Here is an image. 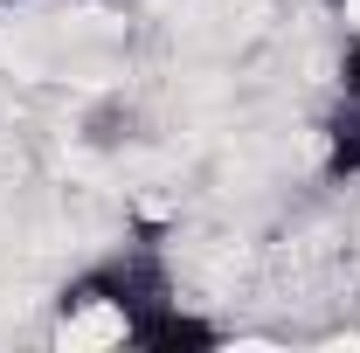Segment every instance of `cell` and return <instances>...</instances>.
<instances>
[{"label": "cell", "instance_id": "cell-1", "mask_svg": "<svg viewBox=\"0 0 360 353\" xmlns=\"http://www.w3.org/2000/svg\"><path fill=\"white\" fill-rule=\"evenodd\" d=\"M174 264H167V250L160 243H118L111 257H97L84 264L63 291H56V319L63 326H84L90 312H104L111 319V340H118V326L139 319L146 305H160V298H174Z\"/></svg>", "mask_w": 360, "mask_h": 353}, {"label": "cell", "instance_id": "cell-2", "mask_svg": "<svg viewBox=\"0 0 360 353\" xmlns=\"http://www.w3.org/2000/svg\"><path fill=\"white\" fill-rule=\"evenodd\" d=\"M118 347H139V353H215V347H229V326L208 319V312H194V305H180V291H174V298L146 305L139 319H125V326H118Z\"/></svg>", "mask_w": 360, "mask_h": 353}, {"label": "cell", "instance_id": "cell-3", "mask_svg": "<svg viewBox=\"0 0 360 353\" xmlns=\"http://www.w3.org/2000/svg\"><path fill=\"white\" fill-rule=\"evenodd\" d=\"M319 174L326 180H360V97L333 90L319 118Z\"/></svg>", "mask_w": 360, "mask_h": 353}, {"label": "cell", "instance_id": "cell-4", "mask_svg": "<svg viewBox=\"0 0 360 353\" xmlns=\"http://www.w3.org/2000/svg\"><path fill=\"white\" fill-rule=\"evenodd\" d=\"M333 90L360 97V35H347V49H340V63H333Z\"/></svg>", "mask_w": 360, "mask_h": 353}, {"label": "cell", "instance_id": "cell-5", "mask_svg": "<svg viewBox=\"0 0 360 353\" xmlns=\"http://www.w3.org/2000/svg\"><path fill=\"white\" fill-rule=\"evenodd\" d=\"M0 7H14V0H0Z\"/></svg>", "mask_w": 360, "mask_h": 353}]
</instances>
